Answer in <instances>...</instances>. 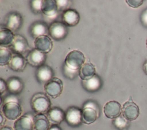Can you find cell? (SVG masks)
I'll return each instance as SVG.
<instances>
[{
	"label": "cell",
	"mask_w": 147,
	"mask_h": 130,
	"mask_svg": "<svg viewBox=\"0 0 147 130\" xmlns=\"http://www.w3.org/2000/svg\"><path fill=\"white\" fill-rule=\"evenodd\" d=\"M126 2L129 6L133 8H137L143 3L142 0H127Z\"/></svg>",
	"instance_id": "cell-31"
},
{
	"label": "cell",
	"mask_w": 147,
	"mask_h": 130,
	"mask_svg": "<svg viewBox=\"0 0 147 130\" xmlns=\"http://www.w3.org/2000/svg\"><path fill=\"white\" fill-rule=\"evenodd\" d=\"M63 89V82L57 77H53L44 85V90L46 94L53 99L58 97L61 94Z\"/></svg>",
	"instance_id": "cell-6"
},
{
	"label": "cell",
	"mask_w": 147,
	"mask_h": 130,
	"mask_svg": "<svg viewBox=\"0 0 147 130\" xmlns=\"http://www.w3.org/2000/svg\"><path fill=\"white\" fill-rule=\"evenodd\" d=\"M32 109L37 114L47 113L51 108V102L49 97L43 93L34 94L30 101Z\"/></svg>",
	"instance_id": "cell-1"
},
{
	"label": "cell",
	"mask_w": 147,
	"mask_h": 130,
	"mask_svg": "<svg viewBox=\"0 0 147 130\" xmlns=\"http://www.w3.org/2000/svg\"><path fill=\"white\" fill-rule=\"evenodd\" d=\"M58 12V9L56 1L46 0L44 1L42 13L47 17H54L56 16Z\"/></svg>",
	"instance_id": "cell-23"
},
{
	"label": "cell",
	"mask_w": 147,
	"mask_h": 130,
	"mask_svg": "<svg viewBox=\"0 0 147 130\" xmlns=\"http://www.w3.org/2000/svg\"><path fill=\"white\" fill-rule=\"evenodd\" d=\"M47 117L52 123L58 124L65 119V112L59 107H53L47 112Z\"/></svg>",
	"instance_id": "cell-21"
},
{
	"label": "cell",
	"mask_w": 147,
	"mask_h": 130,
	"mask_svg": "<svg viewBox=\"0 0 147 130\" xmlns=\"http://www.w3.org/2000/svg\"><path fill=\"white\" fill-rule=\"evenodd\" d=\"M0 118H1V120H0V125H1V127H2L3 124L5 123L6 121V119H5V117L3 116L2 113H0Z\"/></svg>",
	"instance_id": "cell-35"
},
{
	"label": "cell",
	"mask_w": 147,
	"mask_h": 130,
	"mask_svg": "<svg viewBox=\"0 0 147 130\" xmlns=\"http://www.w3.org/2000/svg\"><path fill=\"white\" fill-rule=\"evenodd\" d=\"M12 54L10 50L7 48L1 46L0 47V65H9L11 58Z\"/></svg>",
	"instance_id": "cell-26"
},
{
	"label": "cell",
	"mask_w": 147,
	"mask_h": 130,
	"mask_svg": "<svg viewBox=\"0 0 147 130\" xmlns=\"http://www.w3.org/2000/svg\"><path fill=\"white\" fill-rule=\"evenodd\" d=\"M95 74V68L94 65L89 62L84 63L80 68L79 76L82 80H88Z\"/></svg>",
	"instance_id": "cell-25"
},
{
	"label": "cell",
	"mask_w": 147,
	"mask_h": 130,
	"mask_svg": "<svg viewBox=\"0 0 147 130\" xmlns=\"http://www.w3.org/2000/svg\"><path fill=\"white\" fill-rule=\"evenodd\" d=\"M122 115L129 121L136 120L140 115L138 106L133 101L125 102L122 108Z\"/></svg>",
	"instance_id": "cell-8"
},
{
	"label": "cell",
	"mask_w": 147,
	"mask_h": 130,
	"mask_svg": "<svg viewBox=\"0 0 147 130\" xmlns=\"http://www.w3.org/2000/svg\"><path fill=\"white\" fill-rule=\"evenodd\" d=\"M33 120L28 115L20 117L14 124V130H33Z\"/></svg>",
	"instance_id": "cell-18"
},
{
	"label": "cell",
	"mask_w": 147,
	"mask_h": 130,
	"mask_svg": "<svg viewBox=\"0 0 147 130\" xmlns=\"http://www.w3.org/2000/svg\"><path fill=\"white\" fill-rule=\"evenodd\" d=\"M62 71L63 74L65 76V77L69 80H73L79 75V70L72 69L68 67L65 64H64L63 65Z\"/></svg>",
	"instance_id": "cell-28"
},
{
	"label": "cell",
	"mask_w": 147,
	"mask_h": 130,
	"mask_svg": "<svg viewBox=\"0 0 147 130\" xmlns=\"http://www.w3.org/2000/svg\"><path fill=\"white\" fill-rule=\"evenodd\" d=\"M15 35L13 32L6 27H1L0 29V44L1 46H8L11 45Z\"/></svg>",
	"instance_id": "cell-24"
},
{
	"label": "cell",
	"mask_w": 147,
	"mask_h": 130,
	"mask_svg": "<svg viewBox=\"0 0 147 130\" xmlns=\"http://www.w3.org/2000/svg\"><path fill=\"white\" fill-rule=\"evenodd\" d=\"M23 23L21 15L17 12L9 13L5 18V26L6 28L13 31L19 30Z\"/></svg>",
	"instance_id": "cell-11"
},
{
	"label": "cell",
	"mask_w": 147,
	"mask_h": 130,
	"mask_svg": "<svg viewBox=\"0 0 147 130\" xmlns=\"http://www.w3.org/2000/svg\"><path fill=\"white\" fill-rule=\"evenodd\" d=\"M53 74L54 73L52 69L47 65H43L37 68L36 72V78L41 84H46L48 82L53 78Z\"/></svg>",
	"instance_id": "cell-15"
},
{
	"label": "cell",
	"mask_w": 147,
	"mask_h": 130,
	"mask_svg": "<svg viewBox=\"0 0 147 130\" xmlns=\"http://www.w3.org/2000/svg\"><path fill=\"white\" fill-rule=\"evenodd\" d=\"M27 63L26 60L24 57L19 54H14L9 64V66L11 69L15 72H22L26 67Z\"/></svg>",
	"instance_id": "cell-19"
},
{
	"label": "cell",
	"mask_w": 147,
	"mask_h": 130,
	"mask_svg": "<svg viewBox=\"0 0 147 130\" xmlns=\"http://www.w3.org/2000/svg\"><path fill=\"white\" fill-rule=\"evenodd\" d=\"M34 46L35 49L46 54L52 50L53 42L48 36H41L35 39Z\"/></svg>",
	"instance_id": "cell-14"
},
{
	"label": "cell",
	"mask_w": 147,
	"mask_h": 130,
	"mask_svg": "<svg viewBox=\"0 0 147 130\" xmlns=\"http://www.w3.org/2000/svg\"><path fill=\"white\" fill-rule=\"evenodd\" d=\"M82 84L86 90L94 92L98 90L101 88L102 83L100 77L95 74L93 77L88 80H82Z\"/></svg>",
	"instance_id": "cell-17"
},
{
	"label": "cell",
	"mask_w": 147,
	"mask_h": 130,
	"mask_svg": "<svg viewBox=\"0 0 147 130\" xmlns=\"http://www.w3.org/2000/svg\"><path fill=\"white\" fill-rule=\"evenodd\" d=\"M30 8L32 12L36 14H38L42 12V7L44 1L33 0L30 1Z\"/></svg>",
	"instance_id": "cell-29"
},
{
	"label": "cell",
	"mask_w": 147,
	"mask_h": 130,
	"mask_svg": "<svg viewBox=\"0 0 147 130\" xmlns=\"http://www.w3.org/2000/svg\"><path fill=\"white\" fill-rule=\"evenodd\" d=\"M6 89H7L6 82L2 78H0V92L1 95L5 92Z\"/></svg>",
	"instance_id": "cell-33"
},
{
	"label": "cell",
	"mask_w": 147,
	"mask_h": 130,
	"mask_svg": "<svg viewBox=\"0 0 147 130\" xmlns=\"http://www.w3.org/2000/svg\"><path fill=\"white\" fill-rule=\"evenodd\" d=\"M68 33V27L63 22L55 21L49 26V34L55 40H63L66 37Z\"/></svg>",
	"instance_id": "cell-5"
},
{
	"label": "cell",
	"mask_w": 147,
	"mask_h": 130,
	"mask_svg": "<svg viewBox=\"0 0 147 130\" xmlns=\"http://www.w3.org/2000/svg\"><path fill=\"white\" fill-rule=\"evenodd\" d=\"M34 129L35 130H48L49 128V120L44 114L36 115L33 119Z\"/></svg>",
	"instance_id": "cell-22"
},
{
	"label": "cell",
	"mask_w": 147,
	"mask_h": 130,
	"mask_svg": "<svg viewBox=\"0 0 147 130\" xmlns=\"http://www.w3.org/2000/svg\"><path fill=\"white\" fill-rule=\"evenodd\" d=\"M48 130H61V129L58 125L53 124L49 127Z\"/></svg>",
	"instance_id": "cell-34"
},
{
	"label": "cell",
	"mask_w": 147,
	"mask_h": 130,
	"mask_svg": "<svg viewBox=\"0 0 147 130\" xmlns=\"http://www.w3.org/2000/svg\"><path fill=\"white\" fill-rule=\"evenodd\" d=\"M122 111L121 105L117 101H110L103 107L105 116L109 119H115L121 115Z\"/></svg>",
	"instance_id": "cell-13"
},
{
	"label": "cell",
	"mask_w": 147,
	"mask_h": 130,
	"mask_svg": "<svg viewBox=\"0 0 147 130\" xmlns=\"http://www.w3.org/2000/svg\"><path fill=\"white\" fill-rule=\"evenodd\" d=\"M143 70L145 73L147 75V61L143 65Z\"/></svg>",
	"instance_id": "cell-37"
},
{
	"label": "cell",
	"mask_w": 147,
	"mask_h": 130,
	"mask_svg": "<svg viewBox=\"0 0 147 130\" xmlns=\"http://www.w3.org/2000/svg\"><path fill=\"white\" fill-rule=\"evenodd\" d=\"M99 116V107L92 101H87L82 109V121L86 124H90L95 121Z\"/></svg>",
	"instance_id": "cell-2"
},
{
	"label": "cell",
	"mask_w": 147,
	"mask_h": 130,
	"mask_svg": "<svg viewBox=\"0 0 147 130\" xmlns=\"http://www.w3.org/2000/svg\"><path fill=\"white\" fill-rule=\"evenodd\" d=\"M113 124L117 129L123 130L127 127L128 125V120L123 115H119L117 117L114 119Z\"/></svg>",
	"instance_id": "cell-27"
},
{
	"label": "cell",
	"mask_w": 147,
	"mask_h": 130,
	"mask_svg": "<svg viewBox=\"0 0 147 130\" xmlns=\"http://www.w3.org/2000/svg\"><path fill=\"white\" fill-rule=\"evenodd\" d=\"M146 47H147V40H146Z\"/></svg>",
	"instance_id": "cell-38"
},
{
	"label": "cell",
	"mask_w": 147,
	"mask_h": 130,
	"mask_svg": "<svg viewBox=\"0 0 147 130\" xmlns=\"http://www.w3.org/2000/svg\"><path fill=\"white\" fill-rule=\"evenodd\" d=\"M10 48L15 54L21 55L25 54L30 49L28 42L25 38L20 34L15 36L14 39Z\"/></svg>",
	"instance_id": "cell-10"
},
{
	"label": "cell",
	"mask_w": 147,
	"mask_h": 130,
	"mask_svg": "<svg viewBox=\"0 0 147 130\" xmlns=\"http://www.w3.org/2000/svg\"><path fill=\"white\" fill-rule=\"evenodd\" d=\"M140 19L143 25L147 27V8L145 9L141 13Z\"/></svg>",
	"instance_id": "cell-32"
},
{
	"label": "cell",
	"mask_w": 147,
	"mask_h": 130,
	"mask_svg": "<svg viewBox=\"0 0 147 130\" xmlns=\"http://www.w3.org/2000/svg\"><path fill=\"white\" fill-rule=\"evenodd\" d=\"M65 120L71 127H78L82 121V110L76 107H69L65 112Z\"/></svg>",
	"instance_id": "cell-7"
},
{
	"label": "cell",
	"mask_w": 147,
	"mask_h": 130,
	"mask_svg": "<svg viewBox=\"0 0 147 130\" xmlns=\"http://www.w3.org/2000/svg\"><path fill=\"white\" fill-rule=\"evenodd\" d=\"M58 11H65L68 9V7L69 5V1L67 0H57L56 1Z\"/></svg>",
	"instance_id": "cell-30"
},
{
	"label": "cell",
	"mask_w": 147,
	"mask_h": 130,
	"mask_svg": "<svg viewBox=\"0 0 147 130\" xmlns=\"http://www.w3.org/2000/svg\"><path fill=\"white\" fill-rule=\"evenodd\" d=\"M29 33L35 38L47 36L49 34V27L45 22L37 21L31 25L29 28Z\"/></svg>",
	"instance_id": "cell-12"
},
{
	"label": "cell",
	"mask_w": 147,
	"mask_h": 130,
	"mask_svg": "<svg viewBox=\"0 0 147 130\" xmlns=\"http://www.w3.org/2000/svg\"><path fill=\"white\" fill-rule=\"evenodd\" d=\"M85 57L82 52L79 50H72L66 56L64 64L74 70H79L84 64Z\"/></svg>",
	"instance_id": "cell-4"
},
{
	"label": "cell",
	"mask_w": 147,
	"mask_h": 130,
	"mask_svg": "<svg viewBox=\"0 0 147 130\" xmlns=\"http://www.w3.org/2000/svg\"><path fill=\"white\" fill-rule=\"evenodd\" d=\"M2 113L5 117L10 120L18 119L22 114V108L18 103L15 100L7 101L3 105Z\"/></svg>",
	"instance_id": "cell-3"
},
{
	"label": "cell",
	"mask_w": 147,
	"mask_h": 130,
	"mask_svg": "<svg viewBox=\"0 0 147 130\" xmlns=\"http://www.w3.org/2000/svg\"><path fill=\"white\" fill-rule=\"evenodd\" d=\"M46 58V54L38 51L36 49L30 50L26 56V60L29 65L38 68L44 65Z\"/></svg>",
	"instance_id": "cell-9"
},
{
	"label": "cell",
	"mask_w": 147,
	"mask_h": 130,
	"mask_svg": "<svg viewBox=\"0 0 147 130\" xmlns=\"http://www.w3.org/2000/svg\"><path fill=\"white\" fill-rule=\"evenodd\" d=\"M62 21L67 26H75L79 22V14L75 9H68L63 11L62 14Z\"/></svg>",
	"instance_id": "cell-16"
},
{
	"label": "cell",
	"mask_w": 147,
	"mask_h": 130,
	"mask_svg": "<svg viewBox=\"0 0 147 130\" xmlns=\"http://www.w3.org/2000/svg\"><path fill=\"white\" fill-rule=\"evenodd\" d=\"M0 130H14L11 127H9V126H2V127H1V129Z\"/></svg>",
	"instance_id": "cell-36"
},
{
	"label": "cell",
	"mask_w": 147,
	"mask_h": 130,
	"mask_svg": "<svg viewBox=\"0 0 147 130\" xmlns=\"http://www.w3.org/2000/svg\"><path fill=\"white\" fill-rule=\"evenodd\" d=\"M6 84L9 92L13 94L20 93L24 88V83L22 80L17 76H12L8 78Z\"/></svg>",
	"instance_id": "cell-20"
}]
</instances>
